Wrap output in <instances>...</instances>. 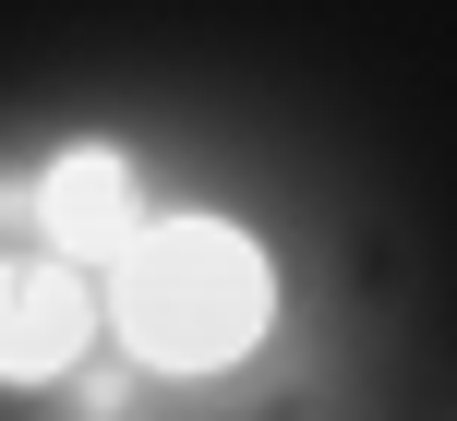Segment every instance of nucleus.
I'll return each mask as SVG.
<instances>
[{
	"mask_svg": "<svg viewBox=\"0 0 457 421\" xmlns=\"http://www.w3.org/2000/svg\"><path fill=\"white\" fill-rule=\"evenodd\" d=\"M109 326L145 374H228L277 326V265L228 217H145L109 265Z\"/></svg>",
	"mask_w": 457,
	"mask_h": 421,
	"instance_id": "1",
	"label": "nucleus"
},
{
	"mask_svg": "<svg viewBox=\"0 0 457 421\" xmlns=\"http://www.w3.org/2000/svg\"><path fill=\"white\" fill-rule=\"evenodd\" d=\"M96 337V289L72 253H0V385H61Z\"/></svg>",
	"mask_w": 457,
	"mask_h": 421,
	"instance_id": "2",
	"label": "nucleus"
},
{
	"mask_svg": "<svg viewBox=\"0 0 457 421\" xmlns=\"http://www.w3.org/2000/svg\"><path fill=\"white\" fill-rule=\"evenodd\" d=\"M37 229H48V253H72V265H120V241L145 229V169L120 157V144H61V157L37 169Z\"/></svg>",
	"mask_w": 457,
	"mask_h": 421,
	"instance_id": "3",
	"label": "nucleus"
}]
</instances>
